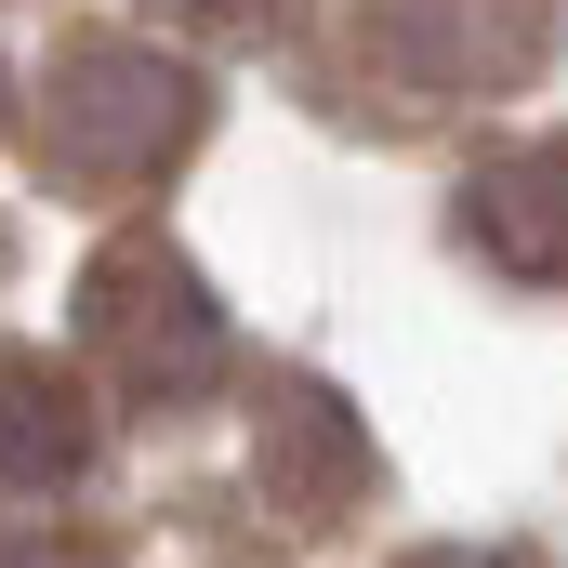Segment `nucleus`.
I'll return each instance as SVG.
<instances>
[{
	"label": "nucleus",
	"instance_id": "obj_1",
	"mask_svg": "<svg viewBox=\"0 0 568 568\" xmlns=\"http://www.w3.org/2000/svg\"><path fill=\"white\" fill-rule=\"evenodd\" d=\"M199 133H212V80H199L185 53H159L145 27H80V40H53L40 106H27L40 185H67V199H133V185H159Z\"/></svg>",
	"mask_w": 568,
	"mask_h": 568
},
{
	"label": "nucleus",
	"instance_id": "obj_2",
	"mask_svg": "<svg viewBox=\"0 0 568 568\" xmlns=\"http://www.w3.org/2000/svg\"><path fill=\"white\" fill-rule=\"evenodd\" d=\"M80 357L133 410H185V397L225 384V304H212V278L159 225H133V239H106L80 265Z\"/></svg>",
	"mask_w": 568,
	"mask_h": 568
},
{
	"label": "nucleus",
	"instance_id": "obj_3",
	"mask_svg": "<svg viewBox=\"0 0 568 568\" xmlns=\"http://www.w3.org/2000/svg\"><path fill=\"white\" fill-rule=\"evenodd\" d=\"M357 67L397 106H503L556 67V0H357Z\"/></svg>",
	"mask_w": 568,
	"mask_h": 568
},
{
	"label": "nucleus",
	"instance_id": "obj_4",
	"mask_svg": "<svg viewBox=\"0 0 568 568\" xmlns=\"http://www.w3.org/2000/svg\"><path fill=\"white\" fill-rule=\"evenodd\" d=\"M449 225H463V252H476L489 278H516V291H568V133H516V145H489V159L463 172Z\"/></svg>",
	"mask_w": 568,
	"mask_h": 568
},
{
	"label": "nucleus",
	"instance_id": "obj_5",
	"mask_svg": "<svg viewBox=\"0 0 568 568\" xmlns=\"http://www.w3.org/2000/svg\"><path fill=\"white\" fill-rule=\"evenodd\" d=\"M252 476H265V503H278L291 529H331V516H357L371 503V424L331 397V384H265L252 397Z\"/></svg>",
	"mask_w": 568,
	"mask_h": 568
},
{
	"label": "nucleus",
	"instance_id": "obj_6",
	"mask_svg": "<svg viewBox=\"0 0 568 568\" xmlns=\"http://www.w3.org/2000/svg\"><path fill=\"white\" fill-rule=\"evenodd\" d=\"M93 449H106V410H93V384H80L67 357H40V344L0 357V489H13V503L80 489Z\"/></svg>",
	"mask_w": 568,
	"mask_h": 568
},
{
	"label": "nucleus",
	"instance_id": "obj_7",
	"mask_svg": "<svg viewBox=\"0 0 568 568\" xmlns=\"http://www.w3.org/2000/svg\"><path fill=\"white\" fill-rule=\"evenodd\" d=\"M172 27H199V40H278L304 0H159Z\"/></svg>",
	"mask_w": 568,
	"mask_h": 568
},
{
	"label": "nucleus",
	"instance_id": "obj_8",
	"mask_svg": "<svg viewBox=\"0 0 568 568\" xmlns=\"http://www.w3.org/2000/svg\"><path fill=\"white\" fill-rule=\"evenodd\" d=\"M0 568H120V556L80 542V529H27V542H0Z\"/></svg>",
	"mask_w": 568,
	"mask_h": 568
},
{
	"label": "nucleus",
	"instance_id": "obj_9",
	"mask_svg": "<svg viewBox=\"0 0 568 568\" xmlns=\"http://www.w3.org/2000/svg\"><path fill=\"white\" fill-rule=\"evenodd\" d=\"M410 568H503V556H463V542H436V556H410Z\"/></svg>",
	"mask_w": 568,
	"mask_h": 568
},
{
	"label": "nucleus",
	"instance_id": "obj_10",
	"mask_svg": "<svg viewBox=\"0 0 568 568\" xmlns=\"http://www.w3.org/2000/svg\"><path fill=\"white\" fill-rule=\"evenodd\" d=\"M0 133H13V80H0Z\"/></svg>",
	"mask_w": 568,
	"mask_h": 568
}]
</instances>
